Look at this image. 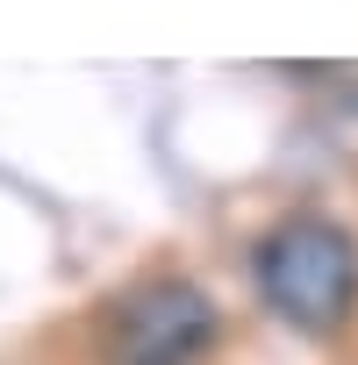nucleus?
<instances>
[{
    "mask_svg": "<svg viewBox=\"0 0 358 365\" xmlns=\"http://www.w3.org/2000/svg\"><path fill=\"white\" fill-rule=\"evenodd\" d=\"M251 279H258V301L287 329L337 336L358 315V237L322 208H294L258 237Z\"/></svg>",
    "mask_w": 358,
    "mask_h": 365,
    "instance_id": "obj_1",
    "label": "nucleus"
},
{
    "mask_svg": "<svg viewBox=\"0 0 358 365\" xmlns=\"http://www.w3.org/2000/svg\"><path fill=\"white\" fill-rule=\"evenodd\" d=\"M215 301L179 279L158 272L143 287H129L115 301V336H108V365H201L215 344Z\"/></svg>",
    "mask_w": 358,
    "mask_h": 365,
    "instance_id": "obj_2",
    "label": "nucleus"
}]
</instances>
